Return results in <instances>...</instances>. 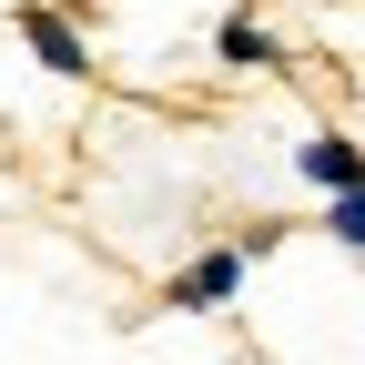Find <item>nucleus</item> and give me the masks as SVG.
Here are the masks:
<instances>
[{"mask_svg":"<svg viewBox=\"0 0 365 365\" xmlns=\"http://www.w3.org/2000/svg\"><path fill=\"white\" fill-rule=\"evenodd\" d=\"M11 31L31 41V61L51 71V81H81V71H91V41L71 31V11H61V0H11Z\"/></svg>","mask_w":365,"mask_h":365,"instance_id":"obj_1","label":"nucleus"},{"mask_svg":"<svg viewBox=\"0 0 365 365\" xmlns=\"http://www.w3.org/2000/svg\"><path fill=\"white\" fill-rule=\"evenodd\" d=\"M244 264H254L244 244H213V254H193V264L163 284V304H173V314H223V304L244 294Z\"/></svg>","mask_w":365,"mask_h":365,"instance_id":"obj_2","label":"nucleus"},{"mask_svg":"<svg viewBox=\"0 0 365 365\" xmlns=\"http://www.w3.org/2000/svg\"><path fill=\"white\" fill-rule=\"evenodd\" d=\"M294 173L314 182V193H345V182H365V143H355V132H304Z\"/></svg>","mask_w":365,"mask_h":365,"instance_id":"obj_3","label":"nucleus"},{"mask_svg":"<svg viewBox=\"0 0 365 365\" xmlns=\"http://www.w3.org/2000/svg\"><path fill=\"white\" fill-rule=\"evenodd\" d=\"M213 61H223V71H284V41H274L254 11H223V31H213Z\"/></svg>","mask_w":365,"mask_h":365,"instance_id":"obj_4","label":"nucleus"},{"mask_svg":"<svg viewBox=\"0 0 365 365\" xmlns=\"http://www.w3.org/2000/svg\"><path fill=\"white\" fill-rule=\"evenodd\" d=\"M325 234L345 254H365V182H345V193H325Z\"/></svg>","mask_w":365,"mask_h":365,"instance_id":"obj_5","label":"nucleus"}]
</instances>
